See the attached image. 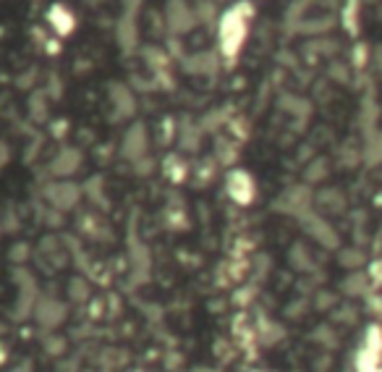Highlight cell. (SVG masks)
<instances>
[{
    "instance_id": "2",
    "label": "cell",
    "mask_w": 382,
    "mask_h": 372,
    "mask_svg": "<svg viewBox=\"0 0 382 372\" xmlns=\"http://www.w3.org/2000/svg\"><path fill=\"white\" fill-rule=\"evenodd\" d=\"M254 181L249 173H244V170H236V173H230V178H228V192H230V197L236 200L238 205H249L254 197Z\"/></svg>"
},
{
    "instance_id": "1",
    "label": "cell",
    "mask_w": 382,
    "mask_h": 372,
    "mask_svg": "<svg viewBox=\"0 0 382 372\" xmlns=\"http://www.w3.org/2000/svg\"><path fill=\"white\" fill-rule=\"evenodd\" d=\"M246 37V14H241V9H230L223 19L220 26V42L226 56H236L241 50V42Z\"/></svg>"
}]
</instances>
